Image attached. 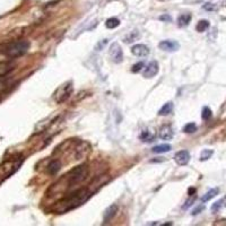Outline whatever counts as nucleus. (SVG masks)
Returning <instances> with one entry per match:
<instances>
[{
    "mask_svg": "<svg viewBox=\"0 0 226 226\" xmlns=\"http://www.w3.org/2000/svg\"><path fill=\"white\" fill-rule=\"evenodd\" d=\"M94 191H92L87 188H81L76 190L75 192H71L70 195L64 197L58 202H56L52 210L56 214H64L67 211H70L75 208H78L79 206L85 204L90 199Z\"/></svg>",
    "mask_w": 226,
    "mask_h": 226,
    "instance_id": "f257e3e1",
    "label": "nucleus"
},
{
    "mask_svg": "<svg viewBox=\"0 0 226 226\" xmlns=\"http://www.w3.org/2000/svg\"><path fill=\"white\" fill-rule=\"evenodd\" d=\"M88 175H90V169L86 164L78 165V166L74 167L73 170L69 171L62 178H60L59 181L53 184L51 189H57L54 193L67 191L69 189H73L74 187L80 184L84 180L87 179Z\"/></svg>",
    "mask_w": 226,
    "mask_h": 226,
    "instance_id": "f03ea898",
    "label": "nucleus"
},
{
    "mask_svg": "<svg viewBox=\"0 0 226 226\" xmlns=\"http://www.w3.org/2000/svg\"><path fill=\"white\" fill-rule=\"evenodd\" d=\"M28 49H30V43L25 40H21V41H16V42L8 44L5 47L4 53L8 58L15 59V58L24 56L26 52L28 51Z\"/></svg>",
    "mask_w": 226,
    "mask_h": 226,
    "instance_id": "7ed1b4c3",
    "label": "nucleus"
},
{
    "mask_svg": "<svg viewBox=\"0 0 226 226\" xmlns=\"http://www.w3.org/2000/svg\"><path fill=\"white\" fill-rule=\"evenodd\" d=\"M21 163H23L21 157H13L4 161L0 164V178L7 179L10 175H13L21 167Z\"/></svg>",
    "mask_w": 226,
    "mask_h": 226,
    "instance_id": "20e7f679",
    "label": "nucleus"
},
{
    "mask_svg": "<svg viewBox=\"0 0 226 226\" xmlns=\"http://www.w3.org/2000/svg\"><path fill=\"white\" fill-rule=\"evenodd\" d=\"M73 83L71 81H68V83H64L61 86L58 87V90L54 92V102L57 104H62L64 103L67 100H68L71 94H73Z\"/></svg>",
    "mask_w": 226,
    "mask_h": 226,
    "instance_id": "39448f33",
    "label": "nucleus"
},
{
    "mask_svg": "<svg viewBox=\"0 0 226 226\" xmlns=\"http://www.w3.org/2000/svg\"><path fill=\"white\" fill-rule=\"evenodd\" d=\"M109 54L111 57V60L113 62H115V64H120V62L123 60V52H122V49H121V47H120L116 42L111 44Z\"/></svg>",
    "mask_w": 226,
    "mask_h": 226,
    "instance_id": "423d86ee",
    "label": "nucleus"
},
{
    "mask_svg": "<svg viewBox=\"0 0 226 226\" xmlns=\"http://www.w3.org/2000/svg\"><path fill=\"white\" fill-rule=\"evenodd\" d=\"M158 47L163 50V51L166 52H174L178 51L180 49V44L176 41H173V40H165V41H162L158 44Z\"/></svg>",
    "mask_w": 226,
    "mask_h": 226,
    "instance_id": "0eeeda50",
    "label": "nucleus"
},
{
    "mask_svg": "<svg viewBox=\"0 0 226 226\" xmlns=\"http://www.w3.org/2000/svg\"><path fill=\"white\" fill-rule=\"evenodd\" d=\"M159 71V66H158L157 61H150L149 64L145 67V70H144V77L145 78H153L154 76H156Z\"/></svg>",
    "mask_w": 226,
    "mask_h": 226,
    "instance_id": "6e6552de",
    "label": "nucleus"
},
{
    "mask_svg": "<svg viewBox=\"0 0 226 226\" xmlns=\"http://www.w3.org/2000/svg\"><path fill=\"white\" fill-rule=\"evenodd\" d=\"M174 161L175 163L180 165V166H184L187 165L190 161V154H189L188 150H180L175 154L174 156Z\"/></svg>",
    "mask_w": 226,
    "mask_h": 226,
    "instance_id": "1a4fd4ad",
    "label": "nucleus"
},
{
    "mask_svg": "<svg viewBox=\"0 0 226 226\" xmlns=\"http://www.w3.org/2000/svg\"><path fill=\"white\" fill-rule=\"evenodd\" d=\"M131 52L136 57H147L149 54V49L145 44H136L131 47Z\"/></svg>",
    "mask_w": 226,
    "mask_h": 226,
    "instance_id": "9d476101",
    "label": "nucleus"
},
{
    "mask_svg": "<svg viewBox=\"0 0 226 226\" xmlns=\"http://www.w3.org/2000/svg\"><path fill=\"white\" fill-rule=\"evenodd\" d=\"M174 136V132L171 126H163L162 128L159 129L158 132V137L163 139V140H171Z\"/></svg>",
    "mask_w": 226,
    "mask_h": 226,
    "instance_id": "9b49d317",
    "label": "nucleus"
},
{
    "mask_svg": "<svg viewBox=\"0 0 226 226\" xmlns=\"http://www.w3.org/2000/svg\"><path fill=\"white\" fill-rule=\"evenodd\" d=\"M116 213H118V206L115 205V204L109 206V207L104 210V214H103V221H104L105 223L110 222L111 219H113V217L116 215Z\"/></svg>",
    "mask_w": 226,
    "mask_h": 226,
    "instance_id": "f8f14e48",
    "label": "nucleus"
},
{
    "mask_svg": "<svg viewBox=\"0 0 226 226\" xmlns=\"http://www.w3.org/2000/svg\"><path fill=\"white\" fill-rule=\"evenodd\" d=\"M13 69H14V64L11 61H2V62H0V79L6 78V76Z\"/></svg>",
    "mask_w": 226,
    "mask_h": 226,
    "instance_id": "ddd939ff",
    "label": "nucleus"
},
{
    "mask_svg": "<svg viewBox=\"0 0 226 226\" xmlns=\"http://www.w3.org/2000/svg\"><path fill=\"white\" fill-rule=\"evenodd\" d=\"M60 169H61V163H60L58 159H54V161H52V162L49 164V166H47V172H49L50 174L54 175L59 172Z\"/></svg>",
    "mask_w": 226,
    "mask_h": 226,
    "instance_id": "4468645a",
    "label": "nucleus"
},
{
    "mask_svg": "<svg viewBox=\"0 0 226 226\" xmlns=\"http://www.w3.org/2000/svg\"><path fill=\"white\" fill-rule=\"evenodd\" d=\"M191 21V15L190 14H182L178 17V25L180 27H185L189 25V23Z\"/></svg>",
    "mask_w": 226,
    "mask_h": 226,
    "instance_id": "2eb2a0df",
    "label": "nucleus"
},
{
    "mask_svg": "<svg viewBox=\"0 0 226 226\" xmlns=\"http://www.w3.org/2000/svg\"><path fill=\"white\" fill-rule=\"evenodd\" d=\"M172 149V146L169 145V144H162V145H157L153 147L152 152L156 154H163V153H167Z\"/></svg>",
    "mask_w": 226,
    "mask_h": 226,
    "instance_id": "dca6fc26",
    "label": "nucleus"
},
{
    "mask_svg": "<svg viewBox=\"0 0 226 226\" xmlns=\"http://www.w3.org/2000/svg\"><path fill=\"white\" fill-rule=\"evenodd\" d=\"M173 111V103L172 102H167L166 104H164L161 110L158 111V114L161 116H165V115H169L170 113H172Z\"/></svg>",
    "mask_w": 226,
    "mask_h": 226,
    "instance_id": "f3484780",
    "label": "nucleus"
},
{
    "mask_svg": "<svg viewBox=\"0 0 226 226\" xmlns=\"http://www.w3.org/2000/svg\"><path fill=\"white\" fill-rule=\"evenodd\" d=\"M218 192H219V189H218V188L210 189L208 192H206L205 195L202 196V198H201V201H202V202H207V201H209L210 199H213L214 197L217 196Z\"/></svg>",
    "mask_w": 226,
    "mask_h": 226,
    "instance_id": "a211bd4d",
    "label": "nucleus"
},
{
    "mask_svg": "<svg viewBox=\"0 0 226 226\" xmlns=\"http://www.w3.org/2000/svg\"><path fill=\"white\" fill-rule=\"evenodd\" d=\"M119 25H120V21L115 17L109 18V19L105 21V26H106L107 28H111V30H113V28H115V27H118Z\"/></svg>",
    "mask_w": 226,
    "mask_h": 226,
    "instance_id": "6ab92c4d",
    "label": "nucleus"
},
{
    "mask_svg": "<svg viewBox=\"0 0 226 226\" xmlns=\"http://www.w3.org/2000/svg\"><path fill=\"white\" fill-rule=\"evenodd\" d=\"M208 27H209V21L202 19V21H198V24L196 26V30L201 33V32H205L206 30H208Z\"/></svg>",
    "mask_w": 226,
    "mask_h": 226,
    "instance_id": "aec40b11",
    "label": "nucleus"
},
{
    "mask_svg": "<svg viewBox=\"0 0 226 226\" xmlns=\"http://www.w3.org/2000/svg\"><path fill=\"white\" fill-rule=\"evenodd\" d=\"M140 139L144 142H150V141L154 140V136L152 135V133H149V131H142L140 135Z\"/></svg>",
    "mask_w": 226,
    "mask_h": 226,
    "instance_id": "412c9836",
    "label": "nucleus"
},
{
    "mask_svg": "<svg viewBox=\"0 0 226 226\" xmlns=\"http://www.w3.org/2000/svg\"><path fill=\"white\" fill-rule=\"evenodd\" d=\"M183 131L185 133H192V132L197 131V126L196 123L193 122H190V123H187L185 126L183 127Z\"/></svg>",
    "mask_w": 226,
    "mask_h": 226,
    "instance_id": "4be33fe9",
    "label": "nucleus"
},
{
    "mask_svg": "<svg viewBox=\"0 0 226 226\" xmlns=\"http://www.w3.org/2000/svg\"><path fill=\"white\" fill-rule=\"evenodd\" d=\"M214 154V152L211 149H204L202 152H201L200 154V161H207V159H209V158L211 157V155Z\"/></svg>",
    "mask_w": 226,
    "mask_h": 226,
    "instance_id": "5701e85b",
    "label": "nucleus"
},
{
    "mask_svg": "<svg viewBox=\"0 0 226 226\" xmlns=\"http://www.w3.org/2000/svg\"><path fill=\"white\" fill-rule=\"evenodd\" d=\"M201 118H202V120H205V121L210 119V118H211V110L207 106L204 107V109H202V112H201Z\"/></svg>",
    "mask_w": 226,
    "mask_h": 226,
    "instance_id": "b1692460",
    "label": "nucleus"
},
{
    "mask_svg": "<svg viewBox=\"0 0 226 226\" xmlns=\"http://www.w3.org/2000/svg\"><path fill=\"white\" fill-rule=\"evenodd\" d=\"M144 68V62H138V64H133L132 66V73H139L141 69Z\"/></svg>",
    "mask_w": 226,
    "mask_h": 226,
    "instance_id": "393cba45",
    "label": "nucleus"
},
{
    "mask_svg": "<svg viewBox=\"0 0 226 226\" xmlns=\"http://www.w3.org/2000/svg\"><path fill=\"white\" fill-rule=\"evenodd\" d=\"M222 202H223V200L216 201V202L211 206V210H213V211H217V210H219V208L222 207Z\"/></svg>",
    "mask_w": 226,
    "mask_h": 226,
    "instance_id": "a878e982",
    "label": "nucleus"
},
{
    "mask_svg": "<svg viewBox=\"0 0 226 226\" xmlns=\"http://www.w3.org/2000/svg\"><path fill=\"white\" fill-rule=\"evenodd\" d=\"M195 199H196V198L193 197V198H190L189 200H187V202H185V205L183 206V209H187V208H188V207H190V206L192 205V202L195 201Z\"/></svg>",
    "mask_w": 226,
    "mask_h": 226,
    "instance_id": "bb28decb",
    "label": "nucleus"
},
{
    "mask_svg": "<svg viewBox=\"0 0 226 226\" xmlns=\"http://www.w3.org/2000/svg\"><path fill=\"white\" fill-rule=\"evenodd\" d=\"M204 8H205L206 10H215L216 7H215L213 4H206L205 6H204Z\"/></svg>",
    "mask_w": 226,
    "mask_h": 226,
    "instance_id": "cd10ccee",
    "label": "nucleus"
},
{
    "mask_svg": "<svg viewBox=\"0 0 226 226\" xmlns=\"http://www.w3.org/2000/svg\"><path fill=\"white\" fill-rule=\"evenodd\" d=\"M204 209H205V207H204V206H199L198 208H196L193 211H192V215H197V214H199L200 211H202Z\"/></svg>",
    "mask_w": 226,
    "mask_h": 226,
    "instance_id": "c85d7f7f",
    "label": "nucleus"
},
{
    "mask_svg": "<svg viewBox=\"0 0 226 226\" xmlns=\"http://www.w3.org/2000/svg\"><path fill=\"white\" fill-rule=\"evenodd\" d=\"M159 19L161 21H171V17L169 16V15H165V16H161L159 17Z\"/></svg>",
    "mask_w": 226,
    "mask_h": 226,
    "instance_id": "c756f323",
    "label": "nucleus"
}]
</instances>
